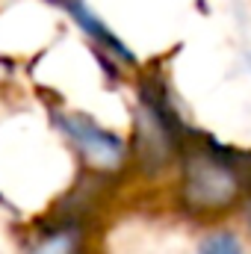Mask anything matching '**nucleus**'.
I'll list each match as a JSON object with an SVG mask.
<instances>
[{"label": "nucleus", "mask_w": 251, "mask_h": 254, "mask_svg": "<svg viewBox=\"0 0 251 254\" xmlns=\"http://www.w3.org/2000/svg\"><path fill=\"white\" fill-rule=\"evenodd\" d=\"M181 133H184V125L175 116L166 89L145 83L139 89V119H136V136H139L142 160L151 166L169 163L181 145Z\"/></svg>", "instance_id": "1"}, {"label": "nucleus", "mask_w": 251, "mask_h": 254, "mask_svg": "<svg viewBox=\"0 0 251 254\" xmlns=\"http://www.w3.org/2000/svg\"><path fill=\"white\" fill-rule=\"evenodd\" d=\"M249 225H251V204H249Z\"/></svg>", "instance_id": "6"}, {"label": "nucleus", "mask_w": 251, "mask_h": 254, "mask_svg": "<svg viewBox=\"0 0 251 254\" xmlns=\"http://www.w3.org/2000/svg\"><path fill=\"white\" fill-rule=\"evenodd\" d=\"M198 254H243V246L234 234H213L201 243Z\"/></svg>", "instance_id": "5"}, {"label": "nucleus", "mask_w": 251, "mask_h": 254, "mask_svg": "<svg viewBox=\"0 0 251 254\" xmlns=\"http://www.w3.org/2000/svg\"><path fill=\"white\" fill-rule=\"evenodd\" d=\"M60 3H63L65 12H68V15L80 24V30H83V33H86V36H89L98 48H104V51H110V54L122 57L125 63H133V54L127 51V48L119 42V39H116V36H113V30H110V27H107L98 15H92V9H89L83 0H60Z\"/></svg>", "instance_id": "3"}, {"label": "nucleus", "mask_w": 251, "mask_h": 254, "mask_svg": "<svg viewBox=\"0 0 251 254\" xmlns=\"http://www.w3.org/2000/svg\"><path fill=\"white\" fill-rule=\"evenodd\" d=\"M77 249H80V234L74 228H60L45 240H39L30 254H77Z\"/></svg>", "instance_id": "4"}, {"label": "nucleus", "mask_w": 251, "mask_h": 254, "mask_svg": "<svg viewBox=\"0 0 251 254\" xmlns=\"http://www.w3.org/2000/svg\"><path fill=\"white\" fill-rule=\"evenodd\" d=\"M60 127L65 130V136L77 145V151L95 166V169H116L125 160V142L104 130L98 122H92L83 113H65L60 116Z\"/></svg>", "instance_id": "2"}]
</instances>
